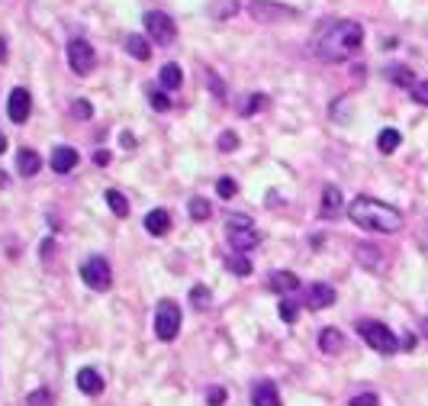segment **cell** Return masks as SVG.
<instances>
[{"label":"cell","mask_w":428,"mask_h":406,"mask_svg":"<svg viewBox=\"0 0 428 406\" xmlns=\"http://www.w3.org/2000/svg\"><path fill=\"white\" fill-rule=\"evenodd\" d=\"M361 42H364V30H361L358 20H325L316 30L309 49H313V55L319 62L338 65L344 58H351L361 49Z\"/></svg>","instance_id":"cell-1"},{"label":"cell","mask_w":428,"mask_h":406,"mask_svg":"<svg viewBox=\"0 0 428 406\" xmlns=\"http://www.w3.org/2000/svg\"><path fill=\"white\" fill-rule=\"evenodd\" d=\"M348 216L351 222H358L361 229H370V232H383V236H390V232H399L406 226L403 213L390 203H380L374 197H354L348 203Z\"/></svg>","instance_id":"cell-2"},{"label":"cell","mask_w":428,"mask_h":406,"mask_svg":"<svg viewBox=\"0 0 428 406\" xmlns=\"http://www.w3.org/2000/svg\"><path fill=\"white\" fill-rule=\"evenodd\" d=\"M358 332H361V338L374 348V352L396 355V348H399L396 332H393L390 326H383L380 319H358Z\"/></svg>","instance_id":"cell-3"},{"label":"cell","mask_w":428,"mask_h":406,"mask_svg":"<svg viewBox=\"0 0 428 406\" xmlns=\"http://www.w3.org/2000/svg\"><path fill=\"white\" fill-rule=\"evenodd\" d=\"M177 332H181V307L174 300H161L158 313H155V336L161 342H174Z\"/></svg>","instance_id":"cell-4"},{"label":"cell","mask_w":428,"mask_h":406,"mask_svg":"<svg viewBox=\"0 0 428 406\" xmlns=\"http://www.w3.org/2000/svg\"><path fill=\"white\" fill-rule=\"evenodd\" d=\"M81 281L91 287V291H110L113 274H110V261L103 255H91V258L81 265Z\"/></svg>","instance_id":"cell-5"},{"label":"cell","mask_w":428,"mask_h":406,"mask_svg":"<svg viewBox=\"0 0 428 406\" xmlns=\"http://www.w3.org/2000/svg\"><path fill=\"white\" fill-rule=\"evenodd\" d=\"M248 13H252L258 23H283V20H297L299 10L287 7V4H274V0H252V4H248Z\"/></svg>","instance_id":"cell-6"},{"label":"cell","mask_w":428,"mask_h":406,"mask_svg":"<svg viewBox=\"0 0 428 406\" xmlns=\"http://www.w3.org/2000/svg\"><path fill=\"white\" fill-rule=\"evenodd\" d=\"M145 30H148V36H152L158 46H168V42H174V36H177L174 20H171L164 10H148V13H145Z\"/></svg>","instance_id":"cell-7"},{"label":"cell","mask_w":428,"mask_h":406,"mask_svg":"<svg viewBox=\"0 0 428 406\" xmlns=\"http://www.w3.org/2000/svg\"><path fill=\"white\" fill-rule=\"evenodd\" d=\"M68 65L74 75H91L93 65H97V55H93V46L87 39H71L68 42Z\"/></svg>","instance_id":"cell-8"},{"label":"cell","mask_w":428,"mask_h":406,"mask_svg":"<svg viewBox=\"0 0 428 406\" xmlns=\"http://www.w3.org/2000/svg\"><path fill=\"white\" fill-rule=\"evenodd\" d=\"M32 113V97L26 87H13L7 97V116H10V123H26Z\"/></svg>","instance_id":"cell-9"},{"label":"cell","mask_w":428,"mask_h":406,"mask_svg":"<svg viewBox=\"0 0 428 406\" xmlns=\"http://www.w3.org/2000/svg\"><path fill=\"white\" fill-rule=\"evenodd\" d=\"M229 246L232 252H252L254 246H261V232L254 226H229Z\"/></svg>","instance_id":"cell-10"},{"label":"cell","mask_w":428,"mask_h":406,"mask_svg":"<svg viewBox=\"0 0 428 406\" xmlns=\"http://www.w3.org/2000/svg\"><path fill=\"white\" fill-rule=\"evenodd\" d=\"M335 300H338L335 287H329V284H322V281L306 291V307L309 310H329V307H335Z\"/></svg>","instance_id":"cell-11"},{"label":"cell","mask_w":428,"mask_h":406,"mask_svg":"<svg viewBox=\"0 0 428 406\" xmlns=\"http://www.w3.org/2000/svg\"><path fill=\"white\" fill-rule=\"evenodd\" d=\"M48 165H52L55 175H68V171L77 168V152L71 146H58L52 152V158H48Z\"/></svg>","instance_id":"cell-12"},{"label":"cell","mask_w":428,"mask_h":406,"mask_svg":"<svg viewBox=\"0 0 428 406\" xmlns=\"http://www.w3.org/2000/svg\"><path fill=\"white\" fill-rule=\"evenodd\" d=\"M252 403L254 406H280V393L271 381H258L252 387Z\"/></svg>","instance_id":"cell-13"},{"label":"cell","mask_w":428,"mask_h":406,"mask_svg":"<svg viewBox=\"0 0 428 406\" xmlns=\"http://www.w3.org/2000/svg\"><path fill=\"white\" fill-rule=\"evenodd\" d=\"M299 287V277L293 271H274L268 277V291L271 293H293Z\"/></svg>","instance_id":"cell-14"},{"label":"cell","mask_w":428,"mask_h":406,"mask_svg":"<svg viewBox=\"0 0 428 406\" xmlns=\"http://www.w3.org/2000/svg\"><path fill=\"white\" fill-rule=\"evenodd\" d=\"M344 348V332L335 329V326H325V329L319 332V352L325 355H338Z\"/></svg>","instance_id":"cell-15"},{"label":"cell","mask_w":428,"mask_h":406,"mask_svg":"<svg viewBox=\"0 0 428 406\" xmlns=\"http://www.w3.org/2000/svg\"><path fill=\"white\" fill-rule=\"evenodd\" d=\"M77 387H81V393H87V397H100V393H103V377L93 368H81L77 371Z\"/></svg>","instance_id":"cell-16"},{"label":"cell","mask_w":428,"mask_h":406,"mask_svg":"<svg viewBox=\"0 0 428 406\" xmlns=\"http://www.w3.org/2000/svg\"><path fill=\"white\" fill-rule=\"evenodd\" d=\"M39 168H42L39 152H32V148H20V152H16V171H20L23 177H36Z\"/></svg>","instance_id":"cell-17"},{"label":"cell","mask_w":428,"mask_h":406,"mask_svg":"<svg viewBox=\"0 0 428 406\" xmlns=\"http://www.w3.org/2000/svg\"><path fill=\"white\" fill-rule=\"evenodd\" d=\"M354 258H358V265L361 268H367V271H377L383 265V258H380V248H374V246H367V242H361L358 248H354Z\"/></svg>","instance_id":"cell-18"},{"label":"cell","mask_w":428,"mask_h":406,"mask_svg":"<svg viewBox=\"0 0 428 406\" xmlns=\"http://www.w3.org/2000/svg\"><path fill=\"white\" fill-rule=\"evenodd\" d=\"M145 229H148V236H155V239L168 236V229H171V216L164 213V210H152V213L145 216Z\"/></svg>","instance_id":"cell-19"},{"label":"cell","mask_w":428,"mask_h":406,"mask_svg":"<svg viewBox=\"0 0 428 406\" xmlns=\"http://www.w3.org/2000/svg\"><path fill=\"white\" fill-rule=\"evenodd\" d=\"M325 220H335L338 213H342V194H338V187H325L322 191V210H319Z\"/></svg>","instance_id":"cell-20"},{"label":"cell","mask_w":428,"mask_h":406,"mask_svg":"<svg viewBox=\"0 0 428 406\" xmlns=\"http://www.w3.org/2000/svg\"><path fill=\"white\" fill-rule=\"evenodd\" d=\"M387 81H390V84H396V87H409V91H413L415 75H413V68H409V65H390V68H387Z\"/></svg>","instance_id":"cell-21"},{"label":"cell","mask_w":428,"mask_h":406,"mask_svg":"<svg viewBox=\"0 0 428 406\" xmlns=\"http://www.w3.org/2000/svg\"><path fill=\"white\" fill-rule=\"evenodd\" d=\"M158 81H161V87H164V91H177V87L183 84V71H181V65L168 62L164 68L158 71Z\"/></svg>","instance_id":"cell-22"},{"label":"cell","mask_w":428,"mask_h":406,"mask_svg":"<svg viewBox=\"0 0 428 406\" xmlns=\"http://www.w3.org/2000/svg\"><path fill=\"white\" fill-rule=\"evenodd\" d=\"M126 52L132 55V58H138V62H148L152 58V46H148V39L145 36H126Z\"/></svg>","instance_id":"cell-23"},{"label":"cell","mask_w":428,"mask_h":406,"mask_svg":"<svg viewBox=\"0 0 428 406\" xmlns=\"http://www.w3.org/2000/svg\"><path fill=\"white\" fill-rule=\"evenodd\" d=\"M399 142H403V132L399 129H380V136H377V148L383 155H393L399 148Z\"/></svg>","instance_id":"cell-24"},{"label":"cell","mask_w":428,"mask_h":406,"mask_svg":"<svg viewBox=\"0 0 428 406\" xmlns=\"http://www.w3.org/2000/svg\"><path fill=\"white\" fill-rule=\"evenodd\" d=\"M226 268H229L232 274H238V277H248V274H252V261L245 258L242 252H235V255H226Z\"/></svg>","instance_id":"cell-25"},{"label":"cell","mask_w":428,"mask_h":406,"mask_svg":"<svg viewBox=\"0 0 428 406\" xmlns=\"http://www.w3.org/2000/svg\"><path fill=\"white\" fill-rule=\"evenodd\" d=\"M190 307H193V310H200V313L213 307V293H209L207 287H203V284H197V287H190Z\"/></svg>","instance_id":"cell-26"},{"label":"cell","mask_w":428,"mask_h":406,"mask_svg":"<svg viewBox=\"0 0 428 406\" xmlns=\"http://www.w3.org/2000/svg\"><path fill=\"white\" fill-rule=\"evenodd\" d=\"M187 210H190V220H197V222H203V220H209V216H213V203H209L207 197H193Z\"/></svg>","instance_id":"cell-27"},{"label":"cell","mask_w":428,"mask_h":406,"mask_svg":"<svg viewBox=\"0 0 428 406\" xmlns=\"http://www.w3.org/2000/svg\"><path fill=\"white\" fill-rule=\"evenodd\" d=\"M107 203H110V210H113L119 220H126V216H129V200L122 197L119 191H107Z\"/></svg>","instance_id":"cell-28"},{"label":"cell","mask_w":428,"mask_h":406,"mask_svg":"<svg viewBox=\"0 0 428 406\" xmlns=\"http://www.w3.org/2000/svg\"><path fill=\"white\" fill-rule=\"evenodd\" d=\"M148 100H152V110H158V113L171 110V97L164 91H158V87H148Z\"/></svg>","instance_id":"cell-29"},{"label":"cell","mask_w":428,"mask_h":406,"mask_svg":"<svg viewBox=\"0 0 428 406\" xmlns=\"http://www.w3.org/2000/svg\"><path fill=\"white\" fill-rule=\"evenodd\" d=\"M26 406H55L52 391H46V387H36V391L26 397Z\"/></svg>","instance_id":"cell-30"},{"label":"cell","mask_w":428,"mask_h":406,"mask_svg":"<svg viewBox=\"0 0 428 406\" xmlns=\"http://www.w3.org/2000/svg\"><path fill=\"white\" fill-rule=\"evenodd\" d=\"M238 10V0H216L213 7H209V13L216 16V20H226V16H232Z\"/></svg>","instance_id":"cell-31"},{"label":"cell","mask_w":428,"mask_h":406,"mask_svg":"<svg viewBox=\"0 0 428 406\" xmlns=\"http://www.w3.org/2000/svg\"><path fill=\"white\" fill-rule=\"evenodd\" d=\"M277 313H280V319H283V322H297V316H299L297 300L283 297V300H280V310H277Z\"/></svg>","instance_id":"cell-32"},{"label":"cell","mask_w":428,"mask_h":406,"mask_svg":"<svg viewBox=\"0 0 428 406\" xmlns=\"http://www.w3.org/2000/svg\"><path fill=\"white\" fill-rule=\"evenodd\" d=\"M216 194H219L222 200H232L238 194V184L232 181V177H219V181H216Z\"/></svg>","instance_id":"cell-33"},{"label":"cell","mask_w":428,"mask_h":406,"mask_svg":"<svg viewBox=\"0 0 428 406\" xmlns=\"http://www.w3.org/2000/svg\"><path fill=\"white\" fill-rule=\"evenodd\" d=\"M71 116H77V120H91V116H93V107L87 103L84 97H77V100H71Z\"/></svg>","instance_id":"cell-34"},{"label":"cell","mask_w":428,"mask_h":406,"mask_svg":"<svg viewBox=\"0 0 428 406\" xmlns=\"http://www.w3.org/2000/svg\"><path fill=\"white\" fill-rule=\"evenodd\" d=\"M264 103H268V97H264V94H252V97H248V103H245L238 113H242V116H252V113H258Z\"/></svg>","instance_id":"cell-35"},{"label":"cell","mask_w":428,"mask_h":406,"mask_svg":"<svg viewBox=\"0 0 428 406\" xmlns=\"http://www.w3.org/2000/svg\"><path fill=\"white\" fill-rule=\"evenodd\" d=\"M348 406H380V397L370 393V391H364V393H354V397L348 400Z\"/></svg>","instance_id":"cell-36"},{"label":"cell","mask_w":428,"mask_h":406,"mask_svg":"<svg viewBox=\"0 0 428 406\" xmlns=\"http://www.w3.org/2000/svg\"><path fill=\"white\" fill-rule=\"evenodd\" d=\"M216 148H219V152H235V148H238V136H235V132H222V136L216 139Z\"/></svg>","instance_id":"cell-37"},{"label":"cell","mask_w":428,"mask_h":406,"mask_svg":"<svg viewBox=\"0 0 428 406\" xmlns=\"http://www.w3.org/2000/svg\"><path fill=\"white\" fill-rule=\"evenodd\" d=\"M413 97H415V103L428 107V81H415V84H413Z\"/></svg>","instance_id":"cell-38"},{"label":"cell","mask_w":428,"mask_h":406,"mask_svg":"<svg viewBox=\"0 0 428 406\" xmlns=\"http://www.w3.org/2000/svg\"><path fill=\"white\" fill-rule=\"evenodd\" d=\"M207 403H209V406H222V403H226V391H222V387H213V391H207Z\"/></svg>","instance_id":"cell-39"},{"label":"cell","mask_w":428,"mask_h":406,"mask_svg":"<svg viewBox=\"0 0 428 406\" xmlns=\"http://www.w3.org/2000/svg\"><path fill=\"white\" fill-rule=\"evenodd\" d=\"M229 226H252V216H238V213H232V216H229Z\"/></svg>","instance_id":"cell-40"},{"label":"cell","mask_w":428,"mask_h":406,"mask_svg":"<svg viewBox=\"0 0 428 406\" xmlns=\"http://www.w3.org/2000/svg\"><path fill=\"white\" fill-rule=\"evenodd\" d=\"M93 161H97L100 168H103V165H110V152H107V148H100V152L93 155Z\"/></svg>","instance_id":"cell-41"},{"label":"cell","mask_w":428,"mask_h":406,"mask_svg":"<svg viewBox=\"0 0 428 406\" xmlns=\"http://www.w3.org/2000/svg\"><path fill=\"white\" fill-rule=\"evenodd\" d=\"M209 87H213V91L219 94V97H222V94H226V87H222V81H219V77H209Z\"/></svg>","instance_id":"cell-42"},{"label":"cell","mask_w":428,"mask_h":406,"mask_svg":"<svg viewBox=\"0 0 428 406\" xmlns=\"http://www.w3.org/2000/svg\"><path fill=\"white\" fill-rule=\"evenodd\" d=\"M0 62H7V39L0 36Z\"/></svg>","instance_id":"cell-43"},{"label":"cell","mask_w":428,"mask_h":406,"mask_svg":"<svg viewBox=\"0 0 428 406\" xmlns=\"http://www.w3.org/2000/svg\"><path fill=\"white\" fill-rule=\"evenodd\" d=\"M122 146H126V148H132V146H136V139H132L129 132H122Z\"/></svg>","instance_id":"cell-44"},{"label":"cell","mask_w":428,"mask_h":406,"mask_svg":"<svg viewBox=\"0 0 428 406\" xmlns=\"http://www.w3.org/2000/svg\"><path fill=\"white\" fill-rule=\"evenodd\" d=\"M422 336L428 338V316H422Z\"/></svg>","instance_id":"cell-45"},{"label":"cell","mask_w":428,"mask_h":406,"mask_svg":"<svg viewBox=\"0 0 428 406\" xmlns=\"http://www.w3.org/2000/svg\"><path fill=\"white\" fill-rule=\"evenodd\" d=\"M0 152H7V139L0 136Z\"/></svg>","instance_id":"cell-46"},{"label":"cell","mask_w":428,"mask_h":406,"mask_svg":"<svg viewBox=\"0 0 428 406\" xmlns=\"http://www.w3.org/2000/svg\"><path fill=\"white\" fill-rule=\"evenodd\" d=\"M0 187H7V175L4 171H0Z\"/></svg>","instance_id":"cell-47"}]
</instances>
